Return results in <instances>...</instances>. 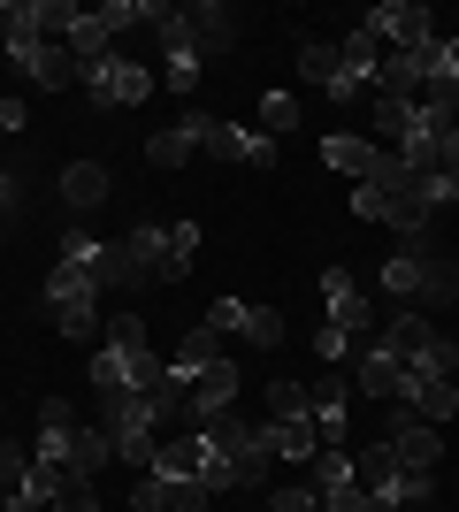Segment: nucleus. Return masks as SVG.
Here are the masks:
<instances>
[{
	"label": "nucleus",
	"mask_w": 459,
	"mask_h": 512,
	"mask_svg": "<svg viewBox=\"0 0 459 512\" xmlns=\"http://www.w3.org/2000/svg\"><path fill=\"white\" fill-rule=\"evenodd\" d=\"M352 214H360V222L398 230L406 245L429 230V207L414 199V169H406L398 153H383V161H375V176H360V184H352Z\"/></svg>",
	"instance_id": "obj_1"
},
{
	"label": "nucleus",
	"mask_w": 459,
	"mask_h": 512,
	"mask_svg": "<svg viewBox=\"0 0 459 512\" xmlns=\"http://www.w3.org/2000/svg\"><path fill=\"white\" fill-rule=\"evenodd\" d=\"M375 344L398 360V375H406V383H421V375H459V337H444L421 306H406L398 321H383V329H375Z\"/></svg>",
	"instance_id": "obj_2"
},
{
	"label": "nucleus",
	"mask_w": 459,
	"mask_h": 512,
	"mask_svg": "<svg viewBox=\"0 0 459 512\" xmlns=\"http://www.w3.org/2000/svg\"><path fill=\"white\" fill-rule=\"evenodd\" d=\"M184 436H192L207 459H222L238 490H261V482H268V451H261V436H253V421H238V406L207 413V421H184Z\"/></svg>",
	"instance_id": "obj_3"
},
{
	"label": "nucleus",
	"mask_w": 459,
	"mask_h": 512,
	"mask_svg": "<svg viewBox=\"0 0 459 512\" xmlns=\"http://www.w3.org/2000/svg\"><path fill=\"white\" fill-rule=\"evenodd\" d=\"M100 428H108V444L123 467L146 474L153 451H161V406L153 398H138V390H100Z\"/></svg>",
	"instance_id": "obj_4"
},
{
	"label": "nucleus",
	"mask_w": 459,
	"mask_h": 512,
	"mask_svg": "<svg viewBox=\"0 0 459 512\" xmlns=\"http://www.w3.org/2000/svg\"><path fill=\"white\" fill-rule=\"evenodd\" d=\"M352 474H360V490L375 497V512H414V505H429V497H437V474H414L391 444L352 451Z\"/></svg>",
	"instance_id": "obj_5"
},
{
	"label": "nucleus",
	"mask_w": 459,
	"mask_h": 512,
	"mask_svg": "<svg viewBox=\"0 0 459 512\" xmlns=\"http://www.w3.org/2000/svg\"><path fill=\"white\" fill-rule=\"evenodd\" d=\"M383 291L406 299V306H452L459 299V260L421 253V245H398V253L383 260Z\"/></svg>",
	"instance_id": "obj_6"
},
{
	"label": "nucleus",
	"mask_w": 459,
	"mask_h": 512,
	"mask_svg": "<svg viewBox=\"0 0 459 512\" xmlns=\"http://www.w3.org/2000/svg\"><path fill=\"white\" fill-rule=\"evenodd\" d=\"M146 352H153V337H146V321L138 314H115L108 321V344L92 352V390H131L138 383V367H146Z\"/></svg>",
	"instance_id": "obj_7"
},
{
	"label": "nucleus",
	"mask_w": 459,
	"mask_h": 512,
	"mask_svg": "<svg viewBox=\"0 0 459 512\" xmlns=\"http://www.w3.org/2000/svg\"><path fill=\"white\" fill-rule=\"evenodd\" d=\"M85 92L100 107H146L153 100V69H138L131 54H100V62H85Z\"/></svg>",
	"instance_id": "obj_8"
},
{
	"label": "nucleus",
	"mask_w": 459,
	"mask_h": 512,
	"mask_svg": "<svg viewBox=\"0 0 459 512\" xmlns=\"http://www.w3.org/2000/svg\"><path fill=\"white\" fill-rule=\"evenodd\" d=\"M314 497H322V512H375V497L360 490L345 444H322V451H314Z\"/></svg>",
	"instance_id": "obj_9"
},
{
	"label": "nucleus",
	"mask_w": 459,
	"mask_h": 512,
	"mask_svg": "<svg viewBox=\"0 0 459 512\" xmlns=\"http://www.w3.org/2000/svg\"><path fill=\"white\" fill-rule=\"evenodd\" d=\"M207 329H230V337H245V344H261V352H276V344H284V329L291 321L276 314V306H245V299H215L207 306Z\"/></svg>",
	"instance_id": "obj_10"
},
{
	"label": "nucleus",
	"mask_w": 459,
	"mask_h": 512,
	"mask_svg": "<svg viewBox=\"0 0 459 512\" xmlns=\"http://www.w3.org/2000/svg\"><path fill=\"white\" fill-rule=\"evenodd\" d=\"M383 444H391L414 474H437V467H444V428H429L414 406H391V428H383Z\"/></svg>",
	"instance_id": "obj_11"
},
{
	"label": "nucleus",
	"mask_w": 459,
	"mask_h": 512,
	"mask_svg": "<svg viewBox=\"0 0 459 512\" xmlns=\"http://www.w3.org/2000/svg\"><path fill=\"white\" fill-rule=\"evenodd\" d=\"M368 31L383 54H398V46H429L437 39V16L421 8V0H383V8H368Z\"/></svg>",
	"instance_id": "obj_12"
},
{
	"label": "nucleus",
	"mask_w": 459,
	"mask_h": 512,
	"mask_svg": "<svg viewBox=\"0 0 459 512\" xmlns=\"http://www.w3.org/2000/svg\"><path fill=\"white\" fill-rule=\"evenodd\" d=\"M153 31H161V62H169V92H184V100H192V92H199V69H207V54L192 46V31H184V16H176V8H153Z\"/></svg>",
	"instance_id": "obj_13"
},
{
	"label": "nucleus",
	"mask_w": 459,
	"mask_h": 512,
	"mask_svg": "<svg viewBox=\"0 0 459 512\" xmlns=\"http://www.w3.org/2000/svg\"><path fill=\"white\" fill-rule=\"evenodd\" d=\"M375 62H383L375 31H368V23H352L345 46H337V85H329V100H360V92H375Z\"/></svg>",
	"instance_id": "obj_14"
},
{
	"label": "nucleus",
	"mask_w": 459,
	"mask_h": 512,
	"mask_svg": "<svg viewBox=\"0 0 459 512\" xmlns=\"http://www.w3.org/2000/svg\"><path fill=\"white\" fill-rule=\"evenodd\" d=\"M322 306H329V329H345V337H375V306H368V291H360L345 268H322Z\"/></svg>",
	"instance_id": "obj_15"
},
{
	"label": "nucleus",
	"mask_w": 459,
	"mask_h": 512,
	"mask_svg": "<svg viewBox=\"0 0 459 512\" xmlns=\"http://www.w3.org/2000/svg\"><path fill=\"white\" fill-rule=\"evenodd\" d=\"M207 130H215V115L192 107L184 123H169V130H153V138H146V161H153V169H184L192 153H207Z\"/></svg>",
	"instance_id": "obj_16"
},
{
	"label": "nucleus",
	"mask_w": 459,
	"mask_h": 512,
	"mask_svg": "<svg viewBox=\"0 0 459 512\" xmlns=\"http://www.w3.org/2000/svg\"><path fill=\"white\" fill-rule=\"evenodd\" d=\"M207 153H215V161H238V169H276V138H261L253 123H222V115H215V130H207Z\"/></svg>",
	"instance_id": "obj_17"
},
{
	"label": "nucleus",
	"mask_w": 459,
	"mask_h": 512,
	"mask_svg": "<svg viewBox=\"0 0 459 512\" xmlns=\"http://www.w3.org/2000/svg\"><path fill=\"white\" fill-rule=\"evenodd\" d=\"M238 367H230V360H215V367H207V375H199V383L192 390H184V421H207V413H230V406H238Z\"/></svg>",
	"instance_id": "obj_18"
},
{
	"label": "nucleus",
	"mask_w": 459,
	"mask_h": 512,
	"mask_svg": "<svg viewBox=\"0 0 459 512\" xmlns=\"http://www.w3.org/2000/svg\"><path fill=\"white\" fill-rule=\"evenodd\" d=\"M176 16H184L199 54H230V46H238V16H230L222 0H199V8H176Z\"/></svg>",
	"instance_id": "obj_19"
},
{
	"label": "nucleus",
	"mask_w": 459,
	"mask_h": 512,
	"mask_svg": "<svg viewBox=\"0 0 459 512\" xmlns=\"http://www.w3.org/2000/svg\"><path fill=\"white\" fill-rule=\"evenodd\" d=\"M108 184H115V176L100 169V161H69V169H62V207H69V222H85L92 207H108Z\"/></svg>",
	"instance_id": "obj_20"
},
{
	"label": "nucleus",
	"mask_w": 459,
	"mask_h": 512,
	"mask_svg": "<svg viewBox=\"0 0 459 512\" xmlns=\"http://www.w3.org/2000/svg\"><path fill=\"white\" fill-rule=\"evenodd\" d=\"M215 360H222V337H215V329H207V321H199L192 337L176 344V360H169V390H176V398H184V390H192V383H199V375H207V367H215Z\"/></svg>",
	"instance_id": "obj_21"
},
{
	"label": "nucleus",
	"mask_w": 459,
	"mask_h": 512,
	"mask_svg": "<svg viewBox=\"0 0 459 512\" xmlns=\"http://www.w3.org/2000/svg\"><path fill=\"white\" fill-rule=\"evenodd\" d=\"M253 436H261V451H268V459H291V467L322 451V436H314V421H276V413H268V421H253Z\"/></svg>",
	"instance_id": "obj_22"
},
{
	"label": "nucleus",
	"mask_w": 459,
	"mask_h": 512,
	"mask_svg": "<svg viewBox=\"0 0 459 512\" xmlns=\"http://www.w3.org/2000/svg\"><path fill=\"white\" fill-rule=\"evenodd\" d=\"M398 406H414L429 428H444L459 413V375H421V383H406V398Z\"/></svg>",
	"instance_id": "obj_23"
},
{
	"label": "nucleus",
	"mask_w": 459,
	"mask_h": 512,
	"mask_svg": "<svg viewBox=\"0 0 459 512\" xmlns=\"http://www.w3.org/2000/svg\"><path fill=\"white\" fill-rule=\"evenodd\" d=\"M322 161H329L337 176H352V184H360V176H375L383 146H368V138H352V130H329V138H322Z\"/></svg>",
	"instance_id": "obj_24"
},
{
	"label": "nucleus",
	"mask_w": 459,
	"mask_h": 512,
	"mask_svg": "<svg viewBox=\"0 0 459 512\" xmlns=\"http://www.w3.org/2000/svg\"><path fill=\"white\" fill-rule=\"evenodd\" d=\"M77 299H100V276H92L85 260L54 253V268H46V306H77Z\"/></svg>",
	"instance_id": "obj_25"
},
{
	"label": "nucleus",
	"mask_w": 459,
	"mask_h": 512,
	"mask_svg": "<svg viewBox=\"0 0 459 512\" xmlns=\"http://www.w3.org/2000/svg\"><path fill=\"white\" fill-rule=\"evenodd\" d=\"M352 383L368 390V398H406V375H398V360L375 337H368V352H360V367H352Z\"/></svg>",
	"instance_id": "obj_26"
},
{
	"label": "nucleus",
	"mask_w": 459,
	"mask_h": 512,
	"mask_svg": "<svg viewBox=\"0 0 459 512\" xmlns=\"http://www.w3.org/2000/svg\"><path fill=\"white\" fill-rule=\"evenodd\" d=\"M345 390L352 383H337V375L314 383V436H322V444H345Z\"/></svg>",
	"instance_id": "obj_27"
},
{
	"label": "nucleus",
	"mask_w": 459,
	"mask_h": 512,
	"mask_svg": "<svg viewBox=\"0 0 459 512\" xmlns=\"http://www.w3.org/2000/svg\"><path fill=\"white\" fill-rule=\"evenodd\" d=\"M108 459H115L108 428H100V421H85V428H77V459H69V474H85V482H92V474L108 467Z\"/></svg>",
	"instance_id": "obj_28"
},
{
	"label": "nucleus",
	"mask_w": 459,
	"mask_h": 512,
	"mask_svg": "<svg viewBox=\"0 0 459 512\" xmlns=\"http://www.w3.org/2000/svg\"><path fill=\"white\" fill-rule=\"evenodd\" d=\"M31 85H46V92H69V85H85V62L69 54V46H46V62H39V77Z\"/></svg>",
	"instance_id": "obj_29"
},
{
	"label": "nucleus",
	"mask_w": 459,
	"mask_h": 512,
	"mask_svg": "<svg viewBox=\"0 0 459 512\" xmlns=\"http://www.w3.org/2000/svg\"><path fill=\"white\" fill-rule=\"evenodd\" d=\"M268 413L276 421H314V383H268Z\"/></svg>",
	"instance_id": "obj_30"
},
{
	"label": "nucleus",
	"mask_w": 459,
	"mask_h": 512,
	"mask_svg": "<svg viewBox=\"0 0 459 512\" xmlns=\"http://www.w3.org/2000/svg\"><path fill=\"white\" fill-rule=\"evenodd\" d=\"M253 130H261V138H284V130H299V100H291V92H268V100H261V123H253Z\"/></svg>",
	"instance_id": "obj_31"
},
{
	"label": "nucleus",
	"mask_w": 459,
	"mask_h": 512,
	"mask_svg": "<svg viewBox=\"0 0 459 512\" xmlns=\"http://www.w3.org/2000/svg\"><path fill=\"white\" fill-rule=\"evenodd\" d=\"M153 8H161V0H108V8H92V16L108 23L115 39H123V31H131V23H153Z\"/></svg>",
	"instance_id": "obj_32"
},
{
	"label": "nucleus",
	"mask_w": 459,
	"mask_h": 512,
	"mask_svg": "<svg viewBox=\"0 0 459 512\" xmlns=\"http://www.w3.org/2000/svg\"><path fill=\"white\" fill-rule=\"evenodd\" d=\"M299 77H306V85H337V46H322V39H314V46H299Z\"/></svg>",
	"instance_id": "obj_33"
},
{
	"label": "nucleus",
	"mask_w": 459,
	"mask_h": 512,
	"mask_svg": "<svg viewBox=\"0 0 459 512\" xmlns=\"http://www.w3.org/2000/svg\"><path fill=\"white\" fill-rule=\"evenodd\" d=\"M46 314H54V329H62V337H92V329H100V299H77V306H46Z\"/></svg>",
	"instance_id": "obj_34"
},
{
	"label": "nucleus",
	"mask_w": 459,
	"mask_h": 512,
	"mask_svg": "<svg viewBox=\"0 0 459 512\" xmlns=\"http://www.w3.org/2000/svg\"><path fill=\"white\" fill-rule=\"evenodd\" d=\"M62 260H85L92 276H100V237H92L85 222H62Z\"/></svg>",
	"instance_id": "obj_35"
},
{
	"label": "nucleus",
	"mask_w": 459,
	"mask_h": 512,
	"mask_svg": "<svg viewBox=\"0 0 459 512\" xmlns=\"http://www.w3.org/2000/svg\"><path fill=\"white\" fill-rule=\"evenodd\" d=\"M199 260V222H169V276H184Z\"/></svg>",
	"instance_id": "obj_36"
},
{
	"label": "nucleus",
	"mask_w": 459,
	"mask_h": 512,
	"mask_svg": "<svg viewBox=\"0 0 459 512\" xmlns=\"http://www.w3.org/2000/svg\"><path fill=\"white\" fill-rule=\"evenodd\" d=\"M261 512H322V497H314V482H291V490H276Z\"/></svg>",
	"instance_id": "obj_37"
},
{
	"label": "nucleus",
	"mask_w": 459,
	"mask_h": 512,
	"mask_svg": "<svg viewBox=\"0 0 459 512\" xmlns=\"http://www.w3.org/2000/svg\"><path fill=\"white\" fill-rule=\"evenodd\" d=\"M414 107H421V100H375V130L398 146V130H406V115H414Z\"/></svg>",
	"instance_id": "obj_38"
},
{
	"label": "nucleus",
	"mask_w": 459,
	"mask_h": 512,
	"mask_svg": "<svg viewBox=\"0 0 459 512\" xmlns=\"http://www.w3.org/2000/svg\"><path fill=\"white\" fill-rule=\"evenodd\" d=\"M46 512H100V505H92V482H85V474H69V482H62V497H54Z\"/></svg>",
	"instance_id": "obj_39"
},
{
	"label": "nucleus",
	"mask_w": 459,
	"mask_h": 512,
	"mask_svg": "<svg viewBox=\"0 0 459 512\" xmlns=\"http://www.w3.org/2000/svg\"><path fill=\"white\" fill-rule=\"evenodd\" d=\"M23 474H31V451H16V444H0V505H8V490H16Z\"/></svg>",
	"instance_id": "obj_40"
},
{
	"label": "nucleus",
	"mask_w": 459,
	"mask_h": 512,
	"mask_svg": "<svg viewBox=\"0 0 459 512\" xmlns=\"http://www.w3.org/2000/svg\"><path fill=\"white\" fill-rule=\"evenodd\" d=\"M314 352H322V360L337 367V360H345V352H352V337H345V329H329V321H322V329H314Z\"/></svg>",
	"instance_id": "obj_41"
},
{
	"label": "nucleus",
	"mask_w": 459,
	"mask_h": 512,
	"mask_svg": "<svg viewBox=\"0 0 459 512\" xmlns=\"http://www.w3.org/2000/svg\"><path fill=\"white\" fill-rule=\"evenodd\" d=\"M16 207H23V176L8 169V161H0V222H8V214H16Z\"/></svg>",
	"instance_id": "obj_42"
},
{
	"label": "nucleus",
	"mask_w": 459,
	"mask_h": 512,
	"mask_svg": "<svg viewBox=\"0 0 459 512\" xmlns=\"http://www.w3.org/2000/svg\"><path fill=\"white\" fill-rule=\"evenodd\" d=\"M23 123H31V100H16V92H8V100H0V130H8V138H16Z\"/></svg>",
	"instance_id": "obj_43"
}]
</instances>
